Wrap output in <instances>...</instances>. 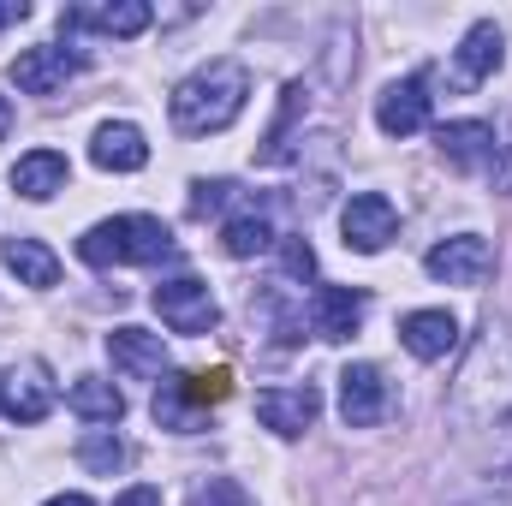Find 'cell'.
<instances>
[{"label": "cell", "mask_w": 512, "mask_h": 506, "mask_svg": "<svg viewBox=\"0 0 512 506\" xmlns=\"http://www.w3.org/2000/svg\"><path fill=\"white\" fill-rule=\"evenodd\" d=\"M149 304H155V316H161L173 334H215V322H221V304H215L209 280H197V274L161 280V286L149 292Z\"/></svg>", "instance_id": "5"}, {"label": "cell", "mask_w": 512, "mask_h": 506, "mask_svg": "<svg viewBox=\"0 0 512 506\" xmlns=\"http://www.w3.org/2000/svg\"><path fill=\"white\" fill-rule=\"evenodd\" d=\"M274 245V221H268V209H245V215H233L227 227H221V251L227 256H262Z\"/></svg>", "instance_id": "23"}, {"label": "cell", "mask_w": 512, "mask_h": 506, "mask_svg": "<svg viewBox=\"0 0 512 506\" xmlns=\"http://www.w3.org/2000/svg\"><path fill=\"white\" fill-rule=\"evenodd\" d=\"M423 268L447 286H483L495 274V245L477 239V233H459V239H441L435 251L423 256Z\"/></svg>", "instance_id": "8"}, {"label": "cell", "mask_w": 512, "mask_h": 506, "mask_svg": "<svg viewBox=\"0 0 512 506\" xmlns=\"http://www.w3.org/2000/svg\"><path fill=\"white\" fill-rule=\"evenodd\" d=\"M256 417H262V429H274V435H304L316 417H322V387L316 381H298V387H262L256 393Z\"/></svg>", "instance_id": "9"}, {"label": "cell", "mask_w": 512, "mask_h": 506, "mask_svg": "<svg viewBox=\"0 0 512 506\" xmlns=\"http://www.w3.org/2000/svg\"><path fill=\"white\" fill-rule=\"evenodd\" d=\"M149 6L143 0H114V6H96V12H84V6H66L60 12V30H102V36H143L149 30Z\"/></svg>", "instance_id": "18"}, {"label": "cell", "mask_w": 512, "mask_h": 506, "mask_svg": "<svg viewBox=\"0 0 512 506\" xmlns=\"http://www.w3.org/2000/svg\"><path fill=\"white\" fill-rule=\"evenodd\" d=\"M227 393H233V370L227 364H215L203 376H167L155 387V423L161 429H179V435H197L203 429V411H215Z\"/></svg>", "instance_id": "4"}, {"label": "cell", "mask_w": 512, "mask_h": 506, "mask_svg": "<svg viewBox=\"0 0 512 506\" xmlns=\"http://www.w3.org/2000/svg\"><path fill=\"white\" fill-rule=\"evenodd\" d=\"M30 18V0H0V30L6 24H24Z\"/></svg>", "instance_id": "30"}, {"label": "cell", "mask_w": 512, "mask_h": 506, "mask_svg": "<svg viewBox=\"0 0 512 506\" xmlns=\"http://www.w3.org/2000/svg\"><path fill=\"white\" fill-rule=\"evenodd\" d=\"M90 161L102 173H137L149 161V143H143V131L131 126V120H108V126L90 137Z\"/></svg>", "instance_id": "19"}, {"label": "cell", "mask_w": 512, "mask_h": 506, "mask_svg": "<svg viewBox=\"0 0 512 506\" xmlns=\"http://www.w3.org/2000/svg\"><path fill=\"white\" fill-rule=\"evenodd\" d=\"M399 346H405L411 358L435 364V358H447V352L459 346V322H453L447 310H411V316L399 322Z\"/></svg>", "instance_id": "16"}, {"label": "cell", "mask_w": 512, "mask_h": 506, "mask_svg": "<svg viewBox=\"0 0 512 506\" xmlns=\"http://www.w3.org/2000/svg\"><path fill=\"white\" fill-rule=\"evenodd\" d=\"M376 126H382L387 137H411V131L429 126V78H423V72L387 84L382 102H376Z\"/></svg>", "instance_id": "13"}, {"label": "cell", "mask_w": 512, "mask_h": 506, "mask_svg": "<svg viewBox=\"0 0 512 506\" xmlns=\"http://www.w3.org/2000/svg\"><path fill=\"white\" fill-rule=\"evenodd\" d=\"M78 459L96 471V477H114V471H126V459H131V447L114 435V429H90L84 441H78Z\"/></svg>", "instance_id": "25"}, {"label": "cell", "mask_w": 512, "mask_h": 506, "mask_svg": "<svg viewBox=\"0 0 512 506\" xmlns=\"http://www.w3.org/2000/svg\"><path fill=\"white\" fill-rule=\"evenodd\" d=\"M364 310H370V298L358 292V286H316V298H310V328H316V340H352L358 328H364Z\"/></svg>", "instance_id": "12"}, {"label": "cell", "mask_w": 512, "mask_h": 506, "mask_svg": "<svg viewBox=\"0 0 512 506\" xmlns=\"http://www.w3.org/2000/svg\"><path fill=\"white\" fill-rule=\"evenodd\" d=\"M465 506H507V501H489V495H483V501H465Z\"/></svg>", "instance_id": "33"}, {"label": "cell", "mask_w": 512, "mask_h": 506, "mask_svg": "<svg viewBox=\"0 0 512 506\" xmlns=\"http://www.w3.org/2000/svg\"><path fill=\"white\" fill-rule=\"evenodd\" d=\"M66 405H72L84 423H108V429L126 417V393H120L114 381H102V376H78L72 393H66Z\"/></svg>", "instance_id": "21"}, {"label": "cell", "mask_w": 512, "mask_h": 506, "mask_svg": "<svg viewBox=\"0 0 512 506\" xmlns=\"http://www.w3.org/2000/svg\"><path fill=\"white\" fill-rule=\"evenodd\" d=\"M453 411L465 429H501L512 417V322H483V340L471 346L453 387Z\"/></svg>", "instance_id": "1"}, {"label": "cell", "mask_w": 512, "mask_h": 506, "mask_svg": "<svg viewBox=\"0 0 512 506\" xmlns=\"http://www.w3.org/2000/svg\"><path fill=\"white\" fill-rule=\"evenodd\" d=\"M48 506H96V501H90V495H78V489H72V495H54V501H48Z\"/></svg>", "instance_id": "31"}, {"label": "cell", "mask_w": 512, "mask_h": 506, "mask_svg": "<svg viewBox=\"0 0 512 506\" xmlns=\"http://www.w3.org/2000/svg\"><path fill=\"white\" fill-rule=\"evenodd\" d=\"M6 131H12V102L0 96V137H6Z\"/></svg>", "instance_id": "32"}, {"label": "cell", "mask_w": 512, "mask_h": 506, "mask_svg": "<svg viewBox=\"0 0 512 506\" xmlns=\"http://www.w3.org/2000/svg\"><path fill=\"white\" fill-rule=\"evenodd\" d=\"M280 262H286V274H298V280L316 274V251H310L304 239H286V245H280Z\"/></svg>", "instance_id": "28"}, {"label": "cell", "mask_w": 512, "mask_h": 506, "mask_svg": "<svg viewBox=\"0 0 512 506\" xmlns=\"http://www.w3.org/2000/svg\"><path fill=\"white\" fill-rule=\"evenodd\" d=\"M114 506H161V489L137 483V489H126V495H114Z\"/></svg>", "instance_id": "29"}, {"label": "cell", "mask_w": 512, "mask_h": 506, "mask_svg": "<svg viewBox=\"0 0 512 506\" xmlns=\"http://www.w3.org/2000/svg\"><path fill=\"white\" fill-rule=\"evenodd\" d=\"M6 268L18 274V286H36V292H48L54 280H60V256L48 251L42 239H6Z\"/></svg>", "instance_id": "22"}, {"label": "cell", "mask_w": 512, "mask_h": 506, "mask_svg": "<svg viewBox=\"0 0 512 506\" xmlns=\"http://www.w3.org/2000/svg\"><path fill=\"white\" fill-rule=\"evenodd\" d=\"M340 233H346V251L376 256V251H387V239L399 233V215H393V203H387L382 191H358V197L340 209Z\"/></svg>", "instance_id": "10"}, {"label": "cell", "mask_w": 512, "mask_h": 506, "mask_svg": "<svg viewBox=\"0 0 512 506\" xmlns=\"http://www.w3.org/2000/svg\"><path fill=\"white\" fill-rule=\"evenodd\" d=\"M501 60H507V36H501V24H471L465 30V42H459V54H453V90H471V84H483L489 72H501Z\"/></svg>", "instance_id": "14"}, {"label": "cell", "mask_w": 512, "mask_h": 506, "mask_svg": "<svg viewBox=\"0 0 512 506\" xmlns=\"http://www.w3.org/2000/svg\"><path fill=\"white\" fill-rule=\"evenodd\" d=\"M387 411H393V387L376 364H346L340 370V417L346 429H376Z\"/></svg>", "instance_id": "6"}, {"label": "cell", "mask_w": 512, "mask_h": 506, "mask_svg": "<svg viewBox=\"0 0 512 506\" xmlns=\"http://www.w3.org/2000/svg\"><path fill=\"white\" fill-rule=\"evenodd\" d=\"M108 364H114V376H126V381H155L167 370V346L149 328H114L108 334Z\"/></svg>", "instance_id": "15"}, {"label": "cell", "mask_w": 512, "mask_h": 506, "mask_svg": "<svg viewBox=\"0 0 512 506\" xmlns=\"http://www.w3.org/2000/svg\"><path fill=\"white\" fill-rule=\"evenodd\" d=\"M191 506H256V501L245 495V483H233V477H209V483H197Z\"/></svg>", "instance_id": "26"}, {"label": "cell", "mask_w": 512, "mask_h": 506, "mask_svg": "<svg viewBox=\"0 0 512 506\" xmlns=\"http://www.w3.org/2000/svg\"><path fill=\"white\" fill-rule=\"evenodd\" d=\"M54 376H48V364L42 358H24L18 370H6L0 376V411L12 417V423H42L48 411H54Z\"/></svg>", "instance_id": "7"}, {"label": "cell", "mask_w": 512, "mask_h": 506, "mask_svg": "<svg viewBox=\"0 0 512 506\" xmlns=\"http://www.w3.org/2000/svg\"><path fill=\"white\" fill-rule=\"evenodd\" d=\"M12 191L30 197V203H48L54 191H66V155H60V149H30V155H18Z\"/></svg>", "instance_id": "20"}, {"label": "cell", "mask_w": 512, "mask_h": 506, "mask_svg": "<svg viewBox=\"0 0 512 506\" xmlns=\"http://www.w3.org/2000/svg\"><path fill=\"white\" fill-rule=\"evenodd\" d=\"M233 191H239L233 179H197V185H191V215H197V221H209Z\"/></svg>", "instance_id": "27"}, {"label": "cell", "mask_w": 512, "mask_h": 506, "mask_svg": "<svg viewBox=\"0 0 512 506\" xmlns=\"http://www.w3.org/2000/svg\"><path fill=\"white\" fill-rule=\"evenodd\" d=\"M78 72H84V54H72V48H24V54L12 60V84H18L24 96H54V90H66Z\"/></svg>", "instance_id": "11"}, {"label": "cell", "mask_w": 512, "mask_h": 506, "mask_svg": "<svg viewBox=\"0 0 512 506\" xmlns=\"http://www.w3.org/2000/svg\"><path fill=\"white\" fill-rule=\"evenodd\" d=\"M245 96H251V72H245L239 60H209L203 72H191V78L173 90V102H167L173 131H185V137L227 131L245 114Z\"/></svg>", "instance_id": "2"}, {"label": "cell", "mask_w": 512, "mask_h": 506, "mask_svg": "<svg viewBox=\"0 0 512 506\" xmlns=\"http://www.w3.org/2000/svg\"><path fill=\"white\" fill-rule=\"evenodd\" d=\"M304 96H310L304 84H286L280 114H274V126H268V137H262V149H256V161H262V167H280V161L292 155V143H286V137H292V120L304 114Z\"/></svg>", "instance_id": "24"}, {"label": "cell", "mask_w": 512, "mask_h": 506, "mask_svg": "<svg viewBox=\"0 0 512 506\" xmlns=\"http://www.w3.org/2000/svg\"><path fill=\"white\" fill-rule=\"evenodd\" d=\"M435 149L459 167V173H471V167H495V126H483V120H453V126L435 131Z\"/></svg>", "instance_id": "17"}, {"label": "cell", "mask_w": 512, "mask_h": 506, "mask_svg": "<svg viewBox=\"0 0 512 506\" xmlns=\"http://www.w3.org/2000/svg\"><path fill=\"white\" fill-rule=\"evenodd\" d=\"M78 256H84L90 268L173 262V256H179V239H173L167 221H155V215H114V221H96V227L78 239Z\"/></svg>", "instance_id": "3"}]
</instances>
